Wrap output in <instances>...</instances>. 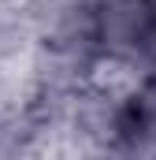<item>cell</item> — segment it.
Returning a JSON list of instances; mask_svg holds the SVG:
<instances>
[{
	"label": "cell",
	"mask_w": 156,
	"mask_h": 160,
	"mask_svg": "<svg viewBox=\"0 0 156 160\" xmlns=\"http://www.w3.org/2000/svg\"><path fill=\"white\" fill-rule=\"evenodd\" d=\"M115 138L126 153L156 157V78L138 89L115 116Z\"/></svg>",
	"instance_id": "obj_1"
}]
</instances>
